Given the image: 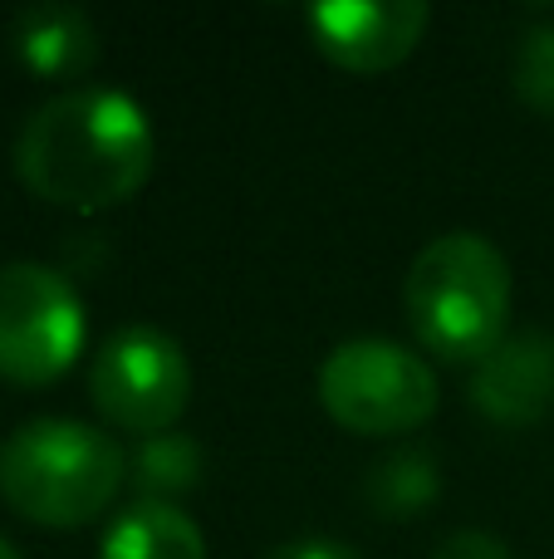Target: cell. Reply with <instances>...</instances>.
Segmentation results:
<instances>
[{
	"label": "cell",
	"mask_w": 554,
	"mask_h": 559,
	"mask_svg": "<svg viewBox=\"0 0 554 559\" xmlns=\"http://www.w3.org/2000/svg\"><path fill=\"white\" fill-rule=\"evenodd\" d=\"M310 35L334 64L353 74H378L412 55L432 10L427 0H320L304 10Z\"/></svg>",
	"instance_id": "obj_7"
},
{
	"label": "cell",
	"mask_w": 554,
	"mask_h": 559,
	"mask_svg": "<svg viewBox=\"0 0 554 559\" xmlns=\"http://www.w3.org/2000/svg\"><path fill=\"white\" fill-rule=\"evenodd\" d=\"M265 559H359V550H349L344 540H329V535H304V540L275 545Z\"/></svg>",
	"instance_id": "obj_15"
},
{
	"label": "cell",
	"mask_w": 554,
	"mask_h": 559,
	"mask_svg": "<svg viewBox=\"0 0 554 559\" xmlns=\"http://www.w3.org/2000/svg\"><path fill=\"white\" fill-rule=\"evenodd\" d=\"M88 393L98 413L123 432H172L192 397V358L167 329L128 324L104 338L88 368Z\"/></svg>",
	"instance_id": "obj_5"
},
{
	"label": "cell",
	"mask_w": 554,
	"mask_h": 559,
	"mask_svg": "<svg viewBox=\"0 0 554 559\" xmlns=\"http://www.w3.org/2000/svg\"><path fill=\"white\" fill-rule=\"evenodd\" d=\"M202 447L186 432H157L143 437L137 452L128 456V481L137 486V501H172L202 481Z\"/></svg>",
	"instance_id": "obj_12"
},
{
	"label": "cell",
	"mask_w": 554,
	"mask_h": 559,
	"mask_svg": "<svg viewBox=\"0 0 554 559\" xmlns=\"http://www.w3.org/2000/svg\"><path fill=\"white\" fill-rule=\"evenodd\" d=\"M153 163L157 138L147 114L108 84H79L45 98L15 138L20 182L74 212L128 202L153 177Z\"/></svg>",
	"instance_id": "obj_1"
},
{
	"label": "cell",
	"mask_w": 554,
	"mask_h": 559,
	"mask_svg": "<svg viewBox=\"0 0 554 559\" xmlns=\"http://www.w3.org/2000/svg\"><path fill=\"white\" fill-rule=\"evenodd\" d=\"M104 559H206V535L177 501H133L108 521Z\"/></svg>",
	"instance_id": "obj_10"
},
{
	"label": "cell",
	"mask_w": 554,
	"mask_h": 559,
	"mask_svg": "<svg viewBox=\"0 0 554 559\" xmlns=\"http://www.w3.org/2000/svg\"><path fill=\"white\" fill-rule=\"evenodd\" d=\"M128 452L79 417H29L0 442V496L25 521L84 525L113 506Z\"/></svg>",
	"instance_id": "obj_2"
},
{
	"label": "cell",
	"mask_w": 554,
	"mask_h": 559,
	"mask_svg": "<svg viewBox=\"0 0 554 559\" xmlns=\"http://www.w3.org/2000/svg\"><path fill=\"white\" fill-rule=\"evenodd\" d=\"M402 305L432 354L477 364L506 338L510 265L481 231L432 236L408 265Z\"/></svg>",
	"instance_id": "obj_3"
},
{
	"label": "cell",
	"mask_w": 554,
	"mask_h": 559,
	"mask_svg": "<svg viewBox=\"0 0 554 559\" xmlns=\"http://www.w3.org/2000/svg\"><path fill=\"white\" fill-rule=\"evenodd\" d=\"M0 559H20V550H15V545H10V540H5V535H0Z\"/></svg>",
	"instance_id": "obj_16"
},
{
	"label": "cell",
	"mask_w": 554,
	"mask_h": 559,
	"mask_svg": "<svg viewBox=\"0 0 554 559\" xmlns=\"http://www.w3.org/2000/svg\"><path fill=\"white\" fill-rule=\"evenodd\" d=\"M320 403L353 432H412L437 413V373L408 344L378 334L344 338L320 364Z\"/></svg>",
	"instance_id": "obj_4"
},
{
	"label": "cell",
	"mask_w": 554,
	"mask_h": 559,
	"mask_svg": "<svg viewBox=\"0 0 554 559\" xmlns=\"http://www.w3.org/2000/svg\"><path fill=\"white\" fill-rule=\"evenodd\" d=\"M510 84L540 114H554V20H530L516 35Z\"/></svg>",
	"instance_id": "obj_13"
},
{
	"label": "cell",
	"mask_w": 554,
	"mask_h": 559,
	"mask_svg": "<svg viewBox=\"0 0 554 559\" xmlns=\"http://www.w3.org/2000/svg\"><path fill=\"white\" fill-rule=\"evenodd\" d=\"M84 348V299L55 265H0V378L49 383Z\"/></svg>",
	"instance_id": "obj_6"
},
{
	"label": "cell",
	"mask_w": 554,
	"mask_h": 559,
	"mask_svg": "<svg viewBox=\"0 0 554 559\" xmlns=\"http://www.w3.org/2000/svg\"><path fill=\"white\" fill-rule=\"evenodd\" d=\"M437 496H442V466L427 447H393L363 476V501L378 515H393V521L422 515Z\"/></svg>",
	"instance_id": "obj_11"
},
{
	"label": "cell",
	"mask_w": 554,
	"mask_h": 559,
	"mask_svg": "<svg viewBox=\"0 0 554 559\" xmlns=\"http://www.w3.org/2000/svg\"><path fill=\"white\" fill-rule=\"evenodd\" d=\"M20 64L39 79H74L98 59V25L74 0H35L10 25Z\"/></svg>",
	"instance_id": "obj_9"
},
{
	"label": "cell",
	"mask_w": 554,
	"mask_h": 559,
	"mask_svg": "<svg viewBox=\"0 0 554 559\" xmlns=\"http://www.w3.org/2000/svg\"><path fill=\"white\" fill-rule=\"evenodd\" d=\"M432 559H516V555H510V545L491 531H457L437 545Z\"/></svg>",
	"instance_id": "obj_14"
},
{
	"label": "cell",
	"mask_w": 554,
	"mask_h": 559,
	"mask_svg": "<svg viewBox=\"0 0 554 559\" xmlns=\"http://www.w3.org/2000/svg\"><path fill=\"white\" fill-rule=\"evenodd\" d=\"M471 403L506 427H530L554 413V334L516 329L471 368Z\"/></svg>",
	"instance_id": "obj_8"
}]
</instances>
